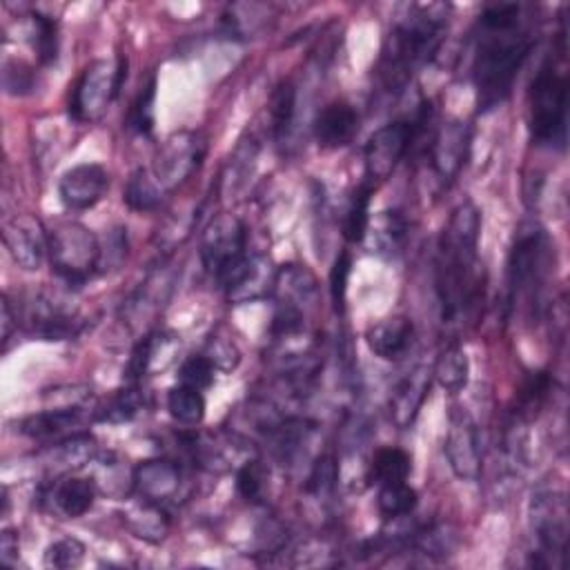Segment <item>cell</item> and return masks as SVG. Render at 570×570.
Instances as JSON below:
<instances>
[{
  "mask_svg": "<svg viewBox=\"0 0 570 570\" xmlns=\"http://www.w3.org/2000/svg\"><path fill=\"white\" fill-rule=\"evenodd\" d=\"M534 40L537 36L528 4H485L476 20L472 56V82L479 109L488 111L508 100Z\"/></svg>",
  "mask_w": 570,
  "mask_h": 570,
  "instance_id": "obj_1",
  "label": "cell"
},
{
  "mask_svg": "<svg viewBox=\"0 0 570 570\" xmlns=\"http://www.w3.org/2000/svg\"><path fill=\"white\" fill-rule=\"evenodd\" d=\"M481 234V214L474 203H461L436 247L434 283L443 323L452 325L472 316L483 303V274L476 256Z\"/></svg>",
  "mask_w": 570,
  "mask_h": 570,
  "instance_id": "obj_2",
  "label": "cell"
},
{
  "mask_svg": "<svg viewBox=\"0 0 570 570\" xmlns=\"http://www.w3.org/2000/svg\"><path fill=\"white\" fill-rule=\"evenodd\" d=\"M448 31V7L439 2L405 4L385 33L374 67L379 87L396 96L414 73L434 58Z\"/></svg>",
  "mask_w": 570,
  "mask_h": 570,
  "instance_id": "obj_3",
  "label": "cell"
},
{
  "mask_svg": "<svg viewBox=\"0 0 570 570\" xmlns=\"http://www.w3.org/2000/svg\"><path fill=\"white\" fill-rule=\"evenodd\" d=\"M528 127L537 145L566 147L568 131V73L550 56L532 78L528 91Z\"/></svg>",
  "mask_w": 570,
  "mask_h": 570,
  "instance_id": "obj_4",
  "label": "cell"
},
{
  "mask_svg": "<svg viewBox=\"0 0 570 570\" xmlns=\"http://www.w3.org/2000/svg\"><path fill=\"white\" fill-rule=\"evenodd\" d=\"M550 272V238L537 223H523L508 256V303L539 296Z\"/></svg>",
  "mask_w": 570,
  "mask_h": 570,
  "instance_id": "obj_5",
  "label": "cell"
},
{
  "mask_svg": "<svg viewBox=\"0 0 570 570\" xmlns=\"http://www.w3.org/2000/svg\"><path fill=\"white\" fill-rule=\"evenodd\" d=\"M49 261L53 274L67 287H82L100 267V243L80 223H62L49 234Z\"/></svg>",
  "mask_w": 570,
  "mask_h": 570,
  "instance_id": "obj_6",
  "label": "cell"
},
{
  "mask_svg": "<svg viewBox=\"0 0 570 570\" xmlns=\"http://www.w3.org/2000/svg\"><path fill=\"white\" fill-rule=\"evenodd\" d=\"M127 78V58L116 60L98 58L89 62L78 76L69 96V118L87 125L100 120L114 98L118 96L122 80Z\"/></svg>",
  "mask_w": 570,
  "mask_h": 570,
  "instance_id": "obj_7",
  "label": "cell"
},
{
  "mask_svg": "<svg viewBox=\"0 0 570 570\" xmlns=\"http://www.w3.org/2000/svg\"><path fill=\"white\" fill-rule=\"evenodd\" d=\"M430 120V105L421 102V109L412 118H399L383 127H379L365 142L363 160H365V174L363 178L372 185L383 183L394 174L399 163L410 151L412 142L421 134L423 125Z\"/></svg>",
  "mask_w": 570,
  "mask_h": 570,
  "instance_id": "obj_8",
  "label": "cell"
},
{
  "mask_svg": "<svg viewBox=\"0 0 570 570\" xmlns=\"http://www.w3.org/2000/svg\"><path fill=\"white\" fill-rule=\"evenodd\" d=\"M247 258V227L243 220L234 214L214 216L200 238V261L205 272L225 287Z\"/></svg>",
  "mask_w": 570,
  "mask_h": 570,
  "instance_id": "obj_9",
  "label": "cell"
},
{
  "mask_svg": "<svg viewBox=\"0 0 570 570\" xmlns=\"http://www.w3.org/2000/svg\"><path fill=\"white\" fill-rule=\"evenodd\" d=\"M530 523L539 543L534 568H561L568 550V501L563 492H539L530 505Z\"/></svg>",
  "mask_w": 570,
  "mask_h": 570,
  "instance_id": "obj_10",
  "label": "cell"
},
{
  "mask_svg": "<svg viewBox=\"0 0 570 570\" xmlns=\"http://www.w3.org/2000/svg\"><path fill=\"white\" fill-rule=\"evenodd\" d=\"M22 323L29 334L42 341H67L82 327V318L65 296L40 289L24 301Z\"/></svg>",
  "mask_w": 570,
  "mask_h": 570,
  "instance_id": "obj_11",
  "label": "cell"
},
{
  "mask_svg": "<svg viewBox=\"0 0 570 570\" xmlns=\"http://www.w3.org/2000/svg\"><path fill=\"white\" fill-rule=\"evenodd\" d=\"M205 156V138L196 131H176L160 142L154 154L151 176L163 191L178 187L200 165Z\"/></svg>",
  "mask_w": 570,
  "mask_h": 570,
  "instance_id": "obj_12",
  "label": "cell"
},
{
  "mask_svg": "<svg viewBox=\"0 0 570 570\" xmlns=\"http://www.w3.org/2000/svg\"><path fill=\"white\" fill-rule=\"evenodd\" d=\"M443 452L454 476L463 481H476L481 474V439L472 414L465 407H452L448 416V432L443 441Z\"/></svg>",
  "mask_w": 570,
  "mask_h": 570,
  "instance_id": "obj_13",
  "label": "cell"
},
{
  "mask_svg": "<svg viewBox=\"0 0 570 570\" xmlns=\"http://www.w3.org/2000/svg\"><path fill=\"white\" fill-rule=\"evenodd\" d=\"M2 238L13 263L27 272L40 269L45 254L49 249V236L45 234L38 218L29 214H16L4 220Z\"/></svg>",
  "mask_w": 570,
  "mask_h": 570,
  "instance_id": "obj_14",
  "label": "cell"
},
{
  "mask_svg": "<svg viewBox=\"0 0 570 570\" xmlns=\"http://www.w3.org/2000/svg\"><path fill=\"white\" fill-rule=\"evenodd\" d=\"M109 189V174L98 163H82L67 169L58 180V196L67 209L82 212L102 200Z\"/></svg>",
  "mask_w": 570,
  "mask_h": 570,
  "instance_id": "obj_15",
  "label": "cell"
},
{
  "mask_svg": "<svg viewBox=\"0 0 570 570\" xmlns=\"http://www.w3.org/2000/svg\"><path fill=\"white\" fill-rule=\"evenodd\" d=\"M180 350V336L174 332L156 330L140 338L129 356L127 363V379L138 381L142 376H154L158 372H165L178 356Z\"/></svg>",
  "mask_w": 570,
  "mask_h": 570,
  "instance_id": "obj_16",
  "label": "cell"
},
{
  "mask_svg": "<svg viewBox=\"0 0 570 570\" xmlns=\"http://www.w3.org/2000/svg\"><path fill=\"white\" fill-rule=\"evenodd\" d=\"M180 481V468L171 459H145L131 470V488L136 494L160 505L178 497Z\"/></svg>",
  "mask_w": 570,
  "mask_h": 570,
  "instance_id": "obj_17",
  "label": "cell"
},
{
  "mask_svg": "<svg viewBox=\"0 0 570 570\" xmlns=\"http://www.w3.org/2000/svg\"><path fill=\"white\" fill-rule=\"evenodd\" d=\"M468 154H470V129L459 120L441 125L430 147V160L436 178L443 183L454 180V176L465 165Z\"/></svg>",
  "mask_w": 570,
  "mask_h": 570,
  "instance_id": "obj_18",
  "label": "cell"
},
{
  "mask_svg": "<svg viewBox=\"0 0 570 570\" xmlns=\"http://www.w3.org/2000/svg\"><path fill=\"white\" fill-rule=\"evenodd\" d=\"M278 269H274L272 261L263 254H249L245 265L236 272V276L223 287L232 303H252L256 298L267 296L276 287Z\"/></svg>",
  "mask_w": 570,
  "mask_h": 570,
  "instance_id": "obj_19",
  "label": "cell"
},
{
  "mask_svg": "<svg viewBox=\"0 0 570 570\" xmlns=\"http://www.w3.org/2000/svg\"><path fill=\"white\" fill-rule=\"evenodd\" d=\"M430 383H432V370H428L425 365H416L412 372H407L399 381V385L390 396V419L396 428L407 430L414 423L430 392Z\"/></svg>",
  "mask_w": 570,
  "mask_h": 570,
  "instance_id": "obj_20",
  "label": "cell"
},
{
  "mask_svg": "<svg viewBox=\"0 0 570 570\" xmlns=\"http://www.w3.org/2000/svg\"><path fill=\"white\" fill-rule=\"evenodd\" d=\"M358 131V114L345 100L327 102L314 120V138L323 149H338L352 142Z\"/></svg>",
  "mask_w": 570,
  "mask_h": 570,
  "instance_id": "obj_21",
  "label": "cell"
},
{
  "mask_svg": "<svg viewBox=\"0 0 570 570\" xmlns=\"http://www.w3.org/2000/svg\"><path fill=\"white\" fill-rule=\"evenodd\" d=\"M414 338V325L407 316H392L374 323L365 332L370 352L383 361H399L405 356Z\"/></svg>",
  "mask_w": 570,
  "mask_h": 570,
  "instance_id": "obj_22",
  "label": "cell"
},
{
  "mask_svg": "<svg viewBox=\"0 0 570 570\" xmlns=\"http://www.w3.org/2000/svg\"><path fill=\"white\" fill-rule=\"evenodd\" d=\"M314 428L316 425L309 419L285 416V419L267 421V425L263 430H265V434L272 443V450H274L276 459L283 465H289L301 454L303 445H307Z\"/></svg>",
  "mask_w": 570,
  "mask_h": 570,
  "instance_id": "obj_23",
  "label": "cell"
},
{
  "mask_svg": "<svg viewBox=\"0 0 570 570\" xmlns=\"http://www.w3.org/2000/svg\"><path fill=\"white\" fill-rule=\"evenodd\" d=\"M96 494H98V485L94 479L67 474L53 481L47 499L62 517L78 519L91 510Z\"/></svg>",
  "mask_w": 570,
  "mask_h": 570,
  "instance_id": "obj_24",
  "label": "cell"
},
{
  "mask_svg": "<svg viewBox=\"0 0 570 570\" xmlns=\"http://www.w3.org/2000/svg\"><path fill=\"white\" fill-rule=\"evenodd\" d=\"M85 414V405H60L53 410H45L38 414L27 416L20 423V432L29 439L45 441V439H56V436H69L73 430L80 425Z\"/></svg>",
  "mask_w": 570,
  "mask_h": 570,
  "instance_id": "obj_25",
  "label": "cell"
},
{
  "mask_svg": "<svg viewBox=\"0 0 570 570\" xmlns=\"http://www.w3.org/2000/svg\"><path fill=\"white\" fill-rule=\"evenodd\" d=\"M122 521L127 525V530L149 543H158L165 539V534L169 532V517L165 512V508L160 503L140 499L138 503L129 505L122 512Z\"/></svg>",
  "mask_w": 570,
  "mask_h": 570,
  "instance_id": "obj_26",
  "label": "cell"
},
{
  "mask_svg": "<svg viewBox=\"0 0 570 570\" xmlns=\"http://www.w3.org/2000/svg\"><path fill=\"white\" fill-rule=\"evenodd\" d=\"M432 376L445 392L459 394L470 381V361L465 350L456 343H450L445 350H441L434 361Z\"/></svg>",
  "mask_w": 570,
  "mask_h": 570,
  "instance_id": "obj_27",
  "label": "cell"
},
{
  "mask_svg": "<svg viewBox=\"0 0 570 570\" xmlns=\"http://www.w3.org/2000/svg\"><path fill=\"white\" fill-rule=\"evenodd\" d=\"M412 472V459L401 448H379L367 468V481L374 485L407 481Z\"/></svg>",
  "mask_w": 570,
  "mask_h": 570,
  "instance_id": "obj_28",
  "label": "cell"
},
{
  "mask_svg": "<svg viewBox=\"0 0 570 570\" xmlns=\"http://www.w3.org/2000/svg\"><path fill=\"white\" fill-rule=\"evenodd\" d=\"M142 410H145V394L136 385H129L111 394L105 403H100L94 410V419L100 423H127L136 419Z\"/></svg>",
  "mask_w": 570,
  "mask_h": 570,
  "instance_id": "obj_29",
  "label": "cell"
},
{
  "mask_svg": "<svg viewBox=\"0 0 570 570\" xmlns=\"http://www.w3.org/2000/svg\"><path fill=\"white\" fill-rule=\"evenodd\" d=\"M374 187L376 185L363 178L352 194V200L347 205L345 220H343V238L347 243H361L370 229V203H372Z\"/></svg>",
  "mask_w": 570,
  "mask_h": 570,
  "instance_id": "obj_30",
  "label": "cell"
},
{
  "mask_svg": "<svg viewBox=\"0 0 570 570\" xmlns=\"http://www.w3.org/2000/svg\"><path fill=\"white\" fill-rule=\"evenodd\" d=\"M122 200L134 212H154L163 200V189L147 169L138 167L127 178Z\"/></svg>",
  "mask_w": 570,
  "mask_h": 570,
  "instance_id": "obj_31",
  "label": "cell"
},
{
  "mask_svg": "<svg viewBox=\"0 0 570 570\" xmlns=\"http://www.w3.org/2000/svg\"><path fill=\"white\" fill-rule=\"evenodd\" d=\"M167 410L183 425H198L205 419L203 390L178 383L167 392Z\"/></svg>",
  "mask_w": 570,
  "mask_h": 570,
  "instance_id": "obj_32",
  "label": "cell"
},
{
  "mask_svg": "<svg viewBox=\"0 0 570 570\" xmlns=\"http://www.w3.org/2000/svg\"><path fill=\"white\" fill-rule=\"evenodd\" d=\"M407 223L396 209H385L379 214L372 227V247L379 254H396L405 240Z\"/></svg>",
  "mask_w": 570,
  "mask_h": 570,
  "instance_id": "obj_33",
  "label": "cell"
},
{
  "mask_svg": "<svg viewBox=\"0 0 570 570\" xmlns=\"http://www.w3.org/2000/svg\"><path fill=\"white\" fill-rule=\"evenodd\" d=\"M294 111H296V89L289 80H283L276 91L272 94V107H269V125H272V136L276 142L285 140L292 131L294 122Z\"/></svg>",
  "mask_w": 570,
  "mask_h": 570,
  "instance_id": "obj_34",
  "label": "cell"
},
{
  "mask_svg": "<svg viewBox=\"0 0 570 570\" xmlns=\"http://www.w3.org/2000/svg\"><path fill=\"white\" fill-rule=\"evenodd\" d=\"M419 503V494L412 485H407L405 481L399 483H385L379 485V497H376V505L379 512L385 519H401V517H410L414 512Z\"/></svg>",
  "mask_w": 570,
  "mask_h": 570,
  "instance_id": "obj_35",
  "label": "cell"
},
{
  "mask_svg": "<svg viewBox=\"0 0 570 570\" xmlns=\"http://www.w3.org/2000/svg\"><path fill=\"white\" fill-rule=\"evenodd\" d=\"M31 45L42 65H51L58 58V22L40 11L31 13Z\"/></svg>",
  "mask_w": 570,
  "mask_h": 570,
  "instance_id": "obj_36",
  "label": "cell"
},
{
  "mask_svg": "<svg viewBox=\"0 0 570 570\" xmlns=\"http://www.w3.org/2000/svg\"><path fill=\"white\" fill-rule=\"evenodd\" d=\"M154 102H156V78L151 76L147 85L138 91L136 100L127 114V127L136 134L149 136L154 129Z\"/></svg>",
  "mask_w": 570,
  "mask_h": 570,
  "instance_id": "obj_37",
  "label": "cell"
},
{
  "mask_svg": "<svg viewBox=\"0 0 570 570\" xmlns=\"http://www.w3.org/2000/svg\"><path fill=\"white\" fill-rule=\"evenodd\" d=\"M336 479H338V465H336L334 454H330V452L321 454L307 474L305 492L314 499H327L334 492Z\"/></svg>",
  "mask_w": 570,
  "mask_h": 570,
  "instance_id": "obj_38",
  "label": "cell"
},
{
  "mask_svg": "<svg viewBox=\"0 0 570 570\" xmlns=\"http://www.w3.org/2000/svg\"><path fill=\"white\" fill-rule=\"evenodd\" d=\"M85 543L73 539V537H65L53 541L51 546H47L42 563L45 568H76L82 563L85 559Z\"/></svg>",
  "mask_w": 570,
  "mask_h": 570,
  "instance_id": "obj_39",
  "label": "cell"
},
{
  "mask_svg": "<svg viewBox=\"0 0 570 570\" xmlns=\"http://www.w3.org/2000/svg\"><path fill=\"white\" fill-rule=\"evenodd\" d=\"M214 372H216V367H214V363L205 354H194V356L183 361L178 379L185 385H191L196 390H205V387L212 385Z\"/></svg>",
  "mask_w": 570,
  "mask_h": 570,
  "instance_id": "obj_40",
  "label": "cell"
},
{
  "mask_svg": "<svg viewBox=\"0 0 570 570\" xmlns=\"http://www.w3.org/2000/svg\"><path fill=\"white\" fill-rule=\"evenodd\" d=\"M263 470L256 459H247L236 470V490L245 501H261L263 499Z\"/></svg>",
  "mask_w": 570,
  "mask_h": 570,
  "instance_id": "obj_41",
  "label": "cell"
},
{
  "mask_svg": "<svg viewBox=\"0 0 570 570\" xmlns=\"http://www.w3.org/2000/svg\"><path fill=\"white\" fill-rule=\"evenodd\" d=\"M205 356L214 363L216 370H223V372H232L240 361V352L236 343L227 336H218V332H214L212 338L207 341Z\"/></svg>",
  "mask_w": 570,
  "mask_h": 570,
  "instance_id": "obj_42",
  "label": "cell"
},
{
  "mask_svg": "<svg viewBox=\"0 0 570 570\" xmlns=\"http://www.w3.org/2000/svg\"><path fill=\"white\" fill-rule=\"evenodd\" d=\"M2 85L11 96H22L33 89V69L22 60H4Z\"/></svg>",
  "mask_w": 570,
  "mask_h": 570,
  "instance_id": "obj_43",
  "label": "cell"
},
{
  "mask_svg": "<svg viewBox=\"0 0 570 570\" xmlns=\"http://www.w3.org/2000/svg\"><path fill=\"white\" fill-rule=\"evenodd\" d=\"M350 267H352L350 254H347V252H341V254L336 256L334 265H332V272H330V292H332V301H334V307H336V309H343V303H345Z\"/></svg>",
  "mask_w": 570,
  "mask_h": 570,
  "instance_id": "obj_44",
  "label": "cell"
},
{
  "mask_svg": "<svg viewBox=\"0 0 570 570\" xmlns=\"http://www.w3.org/2000/svg\"><path fill=\"white\" fill-rule=\"evenodd\" d=\"M18 548H20L18 534L13 530H9V528L2 530V534H0V559L4 563H11L13 557H18Z\"/></svg>",
  "mask_w": 570,
  "mask_h": 570,
  "instance_id": "obj_45",
  "label": "cell"
},
{
  "mask_svg": "<svg viewBox=\"0 0 570 570\" xmlns=\"http://www.w3.org/2000/svg\"><path fill=\"white\" fill-rule=\"evenodd\" d=\"M2 343H4V347H7V343H9V338H11V332H13V325H18V314L13 316V312H11V303H9V298H7V294L2 296Z\"/></svg>",
  "mask_w": 570,
  "mask_h": 570,
  "instance_id": "obj_46",
  "label": "cell"
}]
</instances>
